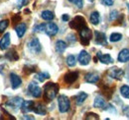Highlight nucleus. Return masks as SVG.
Returning <instances> with one entry per match:
<instances>
[{
	"instance_id": "f257e3e1",
	"label": "nucleus",
	"mask_w": 129,
	"mask_h": 120,
	"mask_svg": "<svg viewBox=\"0 0 129 120\" xmlns=\"http://www.w3.org/2000/svg\"><path fill=\"white\" fill-rule=\"evenodd\" d=\"M59 92V86L56 83L49 82L44 87V100L46 102H52Z\"/></svg>"
},
{
	"instance_id": "f03ea898",
	"label": "nucleus",
	"mask_w": 129,
	"mask_h": 120,
	"mask_svg": "<svg viewBox=\"0 0 129 120\" xmlns=\"http://www.w3.org/2000/svg\"><path fill=\"white\" fill-rule=\"evenodd\" d=\"M80 32V38H81V42L82 45H88L91 38H92V32L89 28H87L86 26L81 28V30H79Z\"/></svg>"
},
{
	"instance_id": "7ed1b4c3",
	"label": "nucleus",
	"mask_w": 129,
	"mask_h": 120,
	"mask_svg": "<svg viewBox=\"0 0 129 120\" xmlns=\"http://www.w3.org/2000/svg\"><path fill=\"white\" fill-rule=\"evenodd\" d=\"M58 105H59L60 112L64 113V112L70 110V108H71V102H70V100H69V98L67 96L61 94L58 98Z\"/></svg>"
},
{
	"instance_id": "20e7f679",
	"label": "nucleus",
	"mask_w": 129,
	"mask_h": 120,
	"mask_svg": "<svg viewBox=\"0 0 129 120\" xmlns=\"http://www.w3.org/2000/svg\"><path fill=\"white\" fill-rule=\"evenodd\" d=\"M28 49L30 50V52L33 53V54H38V53H40L41 50H42V46H41L39 38H33L32 40L28 42Z\"/></svg>"
},
{
	"instance_id": "39448f33",
	"label": "nucleus",
	"mask_w": 129,
	"mask_h": 120,
	"mask_svg": "<svg viewBox=\"0 0 129 120\" xmlns=\"http://www.w3.org/2000/svg\"><path fill=\"white\" fill-rule=\"evenodd\" d=\"M86 26V23H85V19L81 16H77L74 18V20L72 22H70V27L72 29H75V30H81V28L85 27Z\"/></svg>"
},
{
	"instance_id": "423d86ee",
	"label": "nucleus",
	"mask_w": 129,
	"mask_h": 120,
	"mask_svg": "<svg viewBox=\"0 0 129 120\" xmlns=\"http://www.w3.org/2000/svg\"><path fill=\"white\" fill-rule=\"evenodd\" d=\"M107 74L110 78L115 79V80H121L124 76V71L121 69V68H118V67H112L110 68L108 71H107Z\"/></svg>"
},
{
	"instance_id": "0eeeda50",
	"label": "nucleus",
	"mask_w": 129,
	"mask_h": 120,
	"mask_svg": "<svg viewBox=\"0 0 129 120\" xmlns=\"http://www.w3.org/2000/svg\"><path fill=\"white\" fill-rule=\"evenodd\" d=\"M23 102H24V100H23L22 98H20V96H14V98H12L11 100H9L6 102V105L9 106V107L12 108V109L17 110L18 108H21Z\"/></svg>"
},
{
	"instance_id": "6e6552de",
	"label": "nucleus",
	"mask_w": 129,
	"mask_h": 120,
	"mask_svg": "<svg viewBox=\"0 0 129 120\" xmlns=\"http://www.w3.org/2000/svg\"><path fill=\"white\" fill-rule=\"evenodd\" d=\"M28 92H29V94L32 96L33 98H40L42 96V90H41V88L35 82H31L29 84V86H28Z\"/></svg>"
},
{
	"instance_id": "1a4fd4ad",
	"label": "nucleus",
	"mask_w": 129,
	"mask_h": 120,
	"mask_svg": "<svg viewBox=\"0 0 129 120\" xmlns=\"http://www.w3.org/2000/svg\"><path fill=\"white\" fill-rule=\"evenodd\" d=\"M59 32V28L55 23H48L45 24V30L44 32L47 34L49 36H54Z\"/></svg>"
},
{
	"instance_id": "9d476101",
	"label": "nucleus",
	"mask_w": 129,
	"mask_h": 120,
	"mask_svg": "<svg viewBox=\"0 0 129 120\" xmlns=\"http://www.w3.org/2000/svg\"><path fill=\"white\" fill-rule=\"evenodd\" d=\"M78 59H79V62H80L81 65L85 66V65H87V64L90 62L91 56H90V54H89L87 51H85V50H81V52H80V54H79Z\"/></svg>"
},
{
	"instance_id": "9b49d317",
	"label": "nucleus",
	"mask_w": 129,
	"mask_h": 120,
	"mask_svg": "<svg viewBox=\"0 0 129 120\" xmlns=\"http://www.w3.org/2000/svg\"><path fill=\"white\" fill-rule=\"evenodd\" d=\"M94 42H95L96 44L106 45L107 44L106 36H105L103 32H101L95 30V32H94Z\"/></svg>"
},
{
	"instance_id": "f8f14e48",
	"label": "nucleus",
	"mask_w": 129,
	"mask_h": 120,
	"mask_svg": "<svg viewBox=\"0 0 129 120\" xmlns=\"http://www.w3.org/2000/svg\"><path fill=\"white\" fill-rule=\"evenodd\" d=\"M78 79H79V73H78V72H76V71L69 72V73H67L64 77V82H66L67 84H69V85L74 84Z\"/></svg>"
},
{
	"instance_id": "ddd939ff",
	"label": "nucleus",
	"mask_w": 129,
	"mask_h": 120,
	"mask_svg": "<svg viewBox=\"0 0 129 120\" xmlns=\"http://www.w3.org/2000/svg\"><path fill=\"white\" fill-rule=\"evenodd\" d=\"M10 81H11V87H12L13 90H16L19 87H21V85H22L21 78L15 73L10 74Z\"/></svg>"
},
{
	"instance_id": "4468645a",
	"label": "nucleus",
	"mask_w": 129,
	"mask_h": 120,
	"mask_svg": "<svg viewBox=\"0 0 129 120\" xmlns=\"http://www.w3.org/2000/svg\"><path fill=\"white\" fill-rule=\"evenodd\" d=\"M99 79H100V77L95 72H89L84 76V80L88 84H95L99 81Z\"/></svg>"
},
{
	"instance_id": "2eb2a0df",
	"label": "nucleus",
	"mask_w": 129,
	"mask_h": 120,
	"mask_svg": "<svg viewBox=\"0 0 129 120\" xmlns=\"http://www.w3.org/2000/svg\"><path fill=\"white\" fill-rule=\"evenodd\" d=\"M96 56L98 60L103 63V64H112L113 63V59L112 57L109 55V54H102V52H97L96 53Z\"/></svg>"
},
{
	"instance_id": "dca6fc26",
	"label": "nucleus",
	"mask_w": 129,
	"mask_h": 120,
	"mask_svg": "<svg viewBox=\"0 0 129 120\" xmlns=\"http://www.w3.org/2000/svg\"><path fill=\"white\" fill-rule=\"evenodd\" d=\"M9 45H10V34L6 32L3 36V38L0 40V49L5 50L9 47Z\"/></svg>"
},
{
	"instance_id": "f3484780",
	"label": "nucleus",
	"mask_w": 129,
	"mask_h": 120,
	"mask_svg": "<svg viewBox=\"0 0 129 120\" xmlns=\"http://www.w3.org/2000/svg\"><path fill=\"white\" fill-rule=\"evenodd\" d=\"M117 60L119 62H122V63H125V62H128L129 61V48H124L122 49L119 54H118V57Z\"/></svg>"
},
{
	"instance_id": "a211bd4d",
	"label": "nucleus",
	"mask_w": 129,
	"mask_h": 120,
	"mask_svg": "<svg viewBox=\"0 0 129 120\" xmlns=\"http://www.w3.org/2000/svg\"><path fill=\"white\" fill-rule=\"evenodd\" d=\"M34 105H35V102H34L33 100H24L23 104H22V106H21L22 111H23V112H29V111H33Z\"/></svg>"
},
{
	"instance_id": "6ab92c4d",
	"label": "nucleus",
	"mask_w": 129,
	"mask_h": 120,
	"mask_svg": "<svg viewBox=\"0 0 129 120\" xmlns=\"http://www.w3.org/2000/svg\"><path fill=\"white\" fill-rule=\"evenodd\" d=\"M33 111L39 115H45L47 113V110H46V107L42 104H37L34 105V108H33Z\"/></svg>"
},
{
	"instance_id": "aec40b11",
	"label": "nucleus",
	"mask_w": 129,
	"mask_h": 120,
	"mask_svg": "<svg viewBox=\"0 0 129 120\" xmlns=\"http://www.w3.org/2000/svg\"><path fill=\"white\" fill-rule=\"evenodd\" d=\"M26 30H27V26H26V24H24V23L19 24L16 28H15V30H16L18 38H23V36H24L25 32H26Z\"/></svg>"
},
{
	"instance_id": "412c9836",
	"label": "nucleus",
	"mask_w": 129,
	"mask_h": 120,
	"mask_svg": "<svg viewBox=\"0 0 129 120\" xmlns=\"http://www.w3.org/2000/svg\"><path fill=\"white\" fill-rule=\"evenodd\" d=\"M67 44L64 42V40H57V42H56V51L58 52V53H60V54H62V53H64V50L67 49Z\"/></svg>"
},
{
	"instance_id": "4be33fe9",
	"label": "nucleus",
	"mask_w": 129,
	"mask_h": 120,
	"mask_svg": "<svg viewBox=\"0 0 129 120\" xmlns=\"http://www.w3.org/2000/svg\"><path fill=\"white\" fill-rule=\"evenodd\" d=\"M93 106L95 108H103L105 106V100H104V98L101 96H97L96 98H94Z\"/></svg>"
},
{
	"instance_id": "5701e85b",
	"label": "nucleus",
	"mask_w": 129,
	"mask_h": 120,
	"mask_svg": "<svg viewBox=\"0 0 129 120\" xmlns=\"http://www.w3.org/2000/svg\"><path fill=\"white\" fill-rule=\"evenodd\" d=\"M86 98H87V94L84 92H79V94L76 96V104L78 105H81L84 102V100H85Z\"/></svg>"
},
{
	"instance_id": "b1692460",
	"label": "nucleus",
	"mask_w": 129,
	"mask_h": 120,
	"mask_svg": "<svg viewBox=\"0 0 129 120\" xmlns=\"http://www.w3.org/2000/svg\"><path fill=\"white\" fill-rule=\"evenodd\" d=\"M89 21H90V23L92 24V25H94V26H96L99 24V22H100V16H99V13L96 12V11H94V12H92L90 16H89Z\"/></svg>"
},
{
	"instance_id": "393cba45",
	"label": "nucleus",
	"mask_w": 129,
	"mask_h": 120,
	"mask_svg": "<svg viewBox=\"0 0 129 120\" xmlns=\"http://www.w3.org/2000/svg\"><path fill=\"white\" fill-rule=\"evenodd\" d=\"M41 17L42 19L46 20V21H52L54 18H55V15L52 11H49V10H45L41 13Z\"/></svg>"
},
{
	"instance_id": "a878e982",
	"label": "nucleus",
	"mask_w": 129,
	"mask_h": 120,
	"mask_svg": "<svg viewBox=\"0 0 129 120\" xmlns=\"http://www.w3.org/2000/svg\"><path fill=\"white\" fill-rule=\"evenodd\" d=\"M5 57H6V58H8L9 60H11V61H15V60H18V58H19V56H18L17 52L14 50V49H12V50L8 51V52L6 53V55H5Z\"/></svg>"
},
{
	"instance_id": "bb28decb",
	"label": "nucleus",
	"mask_w": 129,
	"mask_h": 120,
	"mask_svg": "<svg viewBox=\"0 0 129 120\" xmlns=\"http://www.w3.org/2000/svg\"><path fill=\"white\" fill-rule=\"evenodd\" d=\"M67 64H68V66H70V67H74L76 64H77V59H76V56L75 55H73V54H70L68 57H67Z\"/></svg>"
},
{
	"instance_id": "cd10ccee",
	"label": "nucleus",
	"mask_w": 129,
	"mask_h": 120,
	"mask_svg": "<svg viewBox=\"0 0 129 120\" xmlns=\"http://www.w3.org/2000/svg\"><path fill=\"white\" fill-rule=\"evenodd\" d=\"M39 82H44L46 79H49L50 78V75L47 72H40L38 74H36V77H35Z\"/></svg>"
},
{
	"instance_id": "c85d7f7f",
	"label": "nucleus",
	"mask_w": 129,
	"mask_h": 120,
	"mask_svg": "<svg viewBox=\"0 0 129 120\" xmlns=\"http://www.w3.org/2000/svg\"><path fill=\"white\" fill-rule=\"evenodd\" d=\"M121 38H122V34L119 32H113L109 36V40L111 42H117L121 40Z\"/></svg>"
},
{
	"instance_id": "c756f323",
	"label": "nucleus",
	"mask_w": 129,
	"mask_h": 120,
	"mask_svg": "<svg viewBox=\"0 0 129 120\" xmlns=\"http://www.w3.org/2000/svg\"><path fill=\"white\" fill-rule=\"evenodd\" d=\"M120 94L124 98H129V87L127 85H123L120 88Z\"/></svg>"
},
{
	"instance_id": "7c9ffc66",
	"label": "nucleus",
	"mask_w": 129,
	"mask_h": 120,
	"mask_svg": "<svg viewBox=\"0 0 129 120\" xmlns=\"http://www.w3.org/2000/svg\"><path fill=\"white\" fill-rule=\"evenodd\" d=\"M8 25H9V21L8 20H2V21H0V34L3 32L4 30L7 29Z\"/></svg>"
},
{
	"instance_id": "2f4dec72",
	"label": "nucleus",
	"mask_w": 129,
	"mask_h": 120,
	"mask_svg": "<svg viewBox=\"0 0 129 120\" xmlns=\"http://www.w3.org/2000/svg\"><path fill=\"white\" fill-rule=\"evenodd\" d=\"M70 2H72L73 4H75L78 8H82L83 7V0H69Z\"/></svg>"
},
{
	"instance_id": "473e14b6",
	"label": "nucleus",
	"mask_w": 129,
	"mask_h": 120,
	"mask_svg": "<svg viewBox=\"0 0 129 120\" xmlns=\"http://www.w3.org/2000/svg\"><path fill=\"white\" fill-rule=\"evenodd\" d=\"M118 17H119L118 11H117V10H112V11L110 12V14H109V20H110V21L116 20Z\"/></svg>"
},
{
	"instance_id": "72a5a7b5",
	"label": "nucleus",
	"mask_w": 129,
	"mask_h": 120,
	"mask_svg": "<svg viewBox=\"0 0 129 120\" xmlns=\"http://www.w3.org/2000/svg\"><path fill=\"white\" fill-rule=\"evenodd\" d=\"M85 119L88 120V119H99L98 115L95 114V113H92V112H89L85 115Z\"/></svg>"
},
{
	"instance_id": "f704fd0d",
	"label": "nucleus",
	"mask_w": 129,
	"mask_h": 120,
	"mask_svg": "<svg viewBox=\"0 0 129 120\" xmlns=\"http://www.w3.org/2000/svg\"><path fill=\"white\" fill-rule=\"evenodd\" d=\"M68 42H70V44H75L76 42H77V38H76V36L74 34H70L69 36H68Z\"/></svg>"
},
{
	"instance_id": "c9c22d12",
	"label": "nucleus",
	"mask_w": 129,
	"mask_h": 120,
	"mask_svg": "<svg viewBox=\"0 0 129 120\" xmlns=\"http://www.w3.org/2000/svg\"><path fill=\"white\" fill-rule=\"evenodd\" d=\"M34 71H35V67H33V66H25L24 67V73L30 74Z\"/></svg>"
},
{
	"instance_id": "e433bc0d",
	"label": "nucleus",
	"mask_w": 129,
	"mask_h": 120,
	"mask_svg": "<svg viewBox=\"0 0 129 120\" xmlns=\"http://www.w3.org/2000/svg\"><path fill=\"white\" fill-rule=\"evenodd\" d=\"M27 3V0H17V8H21Z\"/></svg>"
},
{
	"instance_id": "4c0bfd02",
	"label": "nucleus",
	"mask_w": 129,
	"mask_h": 120,
	"mask_svg": "<svg viewBox=\"0 0 129 120\" xmlns=\"http://www.w3.org/2000/svg\"><path fill=\"white\" fill-rule=\"evenodd\" d=\"M101 3L105 6H112L113 0H101Z\"/></svg>"
},
{
	"instance_id": "58836bf2",
	"label": "nucleus",
	"mask_w": 129,
	"mask_h": 120,
	"mask_svg": "<svg viewBox=\"0 0 129 120\" xmlns=\"http://www.w3.org/2000/svg\"><path fill=\"white\" fill-rule=\"evenodd\" d=\"M106 110L107 111H109V112H117V110H116V108H114V106H112L111 104H108L107 105V108H106Z\"/></svg>"
},
{
	"instance_id": "ea45409f",
	"label": "nucleus",
	"mask_w": 129,
	"mask_h": 120,
	"mask_svg": "<svg viewBox=\"0 0 129 120\" xmlns=\"http://www.w3.org/2000/svg\"><path fill=\"white\" fill-rule=\"evenodd\" d=\"M20 16H19V14H17V15H15L13 18H12V21H13V23L15 24V23H17V22H19L20 21Z\"/></svg>"
},
{
	"instance_id": "a19ab883",
	"label": "nucleus",
	"mask_w": 129,
	"mask_h": 120,
	"mask_svg": "<svg viewBox=\"0 0 129 120\" xmlns=\"http://www.w3.org/2000/svg\"><path fill=\"white\" fill-rule=\"evenodd\" d=\"M123 112H124V114L129 118V106H124L123 107Z\"/></svg>"
},
{
	"instance_id": "79ce46f5",
	"label": "nucleus",
	"mask_w": 129,
	"mask_h": 120,
	"mask_svg": "<svg viewBox=\"0 0 129 120\" xmlns=\"http://www.w3.org/2000/svg\"><path fill=\"white\" fill-rule=\"evenodd\" d=\"M69 19H70V17H69V15H67V14H64V15L62 16V20H63L64 22H67V21H69Z\"/></svg>"
},
{
	"instance_id": "37998d69",
	"label": "nucleus",
	"mask_w": 129,
	"mask_h": 120,
	"mask_svg": "<svg viewBox=\"0 0 129 120\" xmlns=\"http://www.w3.org/2000/svg\"><path fill=\"white\" fill-rule=\"evenodd\" d=\"M23 119H30V120H34L35 118L34 117H32L31 115H24L23 116Z\"/></svg>"
},
{
	"instance_id": "c03bdc74",
	"label": "nucleus",
	"mask_w": 129,
	"mask_h": 120,
	"mask_svg": "<svg viewBox=\"0 0 129 120\" xmlns=\"http://www.w3.org/2000/svg\"><path fill=\"white\" fill-rule=\"evenodd\" d=\"M126 5H127V8H128V10H129V3H127Z\"/></svg>"
},
{
	"instance_id": "a18cd8bd",
	"label": "nucleus",
	"mask_w": 129,
	"mask_h": 120,
	"mask_svg": "<svg viewBox=\"0 0 129 120\" xmlns=\"http://www.w3.org/2000/svg\"><path fill=\"white\" fill-rule=\"evenodd\" d=\"M88 1H89V2H93L94 0H88Z\"/></svg>"
}]
</instances>
